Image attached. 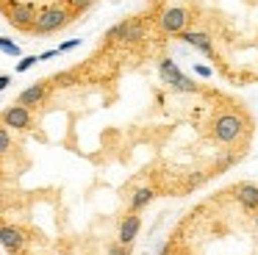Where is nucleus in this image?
Listing matches in <instances>:
<instances>
[{
	"label": "nucleus",
	"instance_id": "4",
	"mask_svg": "<svg viewBox=\"0 0 258 255\" xmlns=\"http://www.w3.org/2000/svg\"><path fill=\"white\" fill-rule=\"evenodd\" d=\"M36 17H39V11H36L34 3H20V0H12V3H6V20L12 22L14 28L34 31Z\"/></svg>",
	"mask_w": 258,
	"mask_h": 255
},
{
	"label": "nucleus",
	"instance_id": "8",
	"mask_svg": "<svg viewBox=\"0 0 258 255\" xmlns=\"http://www.w3.org/2000/svg\"><path fill=\"white\" fill-rule=\"evenodd\" d=\"M139 227H142V219L136 211H128L125 214V219L119 222V233H117V241L125 244V247H131V244L136 241V236H139Z\"/></svg>",
	"mask_w": 258,
	"mask_h": 255
},
{
	"label": "nucleus",
	"instance_id": "11",
	"mask_svg": "<svg viewBox=\"0 0 258 255\" xmlns=\"http://www.w3.org/2000/svg\"><path fill=\"white\" fill-rule=\"evenodd\" d=\"M0 241H3V247H6L9 252H20V249L25 247V233L20 230V227L3 225V230H0Z\"/></svg>",
	"mask_w": 258,
	"mask_h": 255
},
{
	"label": "nucleus",
	"instance_id": "16",
	"mask_svg": "<svg viewBox=\"0 0 258 255\" xmlns=\"http://www.w3.org/2000/svg\"><path fill=\"white\" fill-rule=\"evenodd\" d=\"M36 61H39V55H23V58H20V64L14 67V70H17V72H25V70H31Z\"/></svg>",
	"mask_w": 258,
	"mask_h": 255
},
{
	"label": "nucleus",
	"instance_id": "23",
	"mask_svg": "<svg viewBox=\"0 0 258 255\" xmlns=\"http://www.w3.org/2000/svg\"><path fill=\"white\" fill-rule=\"evenodd\" d=\"M255 227H258V216H255Z\"/></svg>",
	"mask_w": 258,
	"mask_h": 255
},
{
	"label": "nucleus",
	"instance_id": "22",
	"mask_svg": "<svg viewBox=\"0 0 258 255\" xmlns=\"http://www.w3.org/2000/svg\"><path fill=\"white\" fill-rule=\"evenodd\" d=\"M9 83H12V75H3V78H0V89H9Z\"/></svg>",
	"mask_w": 258,
	"mask_h": 255
},
{
	"label": "nucleus",
	"instance_id": "21",
	"mask_svg": "<svg viewBox=\"0 0 258 255\" xmlns=\"http://www.w3.org/2000/svg\"><path fill=\"white\" fill-rule=\"evenodd\" d=\"M195 72H197L200 78H211V75H214L211 67H203V64H197V67H195Z\"/></svg>",
	"mask_w": 258,
	"mask_h": 255
},
{
	"label": "nucleus",
	"instance_id": "20",
	"mask_svg": "<svg viewBox=\"0 0 258 255\" xmlns=\"http://www.w3.org/2000/svg\"><path fill=\"white\" fill-rule=\"evenodd\" d=\"M78 44H81V39H67V42H64V44H58V53H67V50H73V47H78Z\"/></svg>",
	"mask_w": 258,
	"mask_h": 255
},
{
	"label": "nucleus",
	"instance_id": "24",
	"mask_svg": "<svg viewBox=\"0 0 258 255\" xmlns=\"http://www.w3.org/2000/svg\"><path fill=\"white\" fill-rule=\"evenodd\" d=\"M6 3H12V0H6Z\"/></svg>",
	"mask_w": 258,
	"mask_h": 255
},
{
	"label": "nucleus",
	"instance_id": "5",
	"mask_svg": "<svg viewBox=\"0 0 258 255\" xmlns=\"http://www.w3.org/2000/svg\"><path fill=\"white\" fill-rule=\"evenodd\" d=\"M158 75H161V81L167 83L172 92H197V83L191 81V78H186L183 72L178 70V64L169 58H164L161 64H158Z\"/></svg>",
	"mask_w": 258,
	"mask_h": 255
},
{
	"label": "nucleus",
	"instance_id": "10",
	"mask_svg": "<svg viewBox=\"0 0 258 255\" xmlns=\"http://www.w3.org/2000/svg\"><path fill=\"white\" fill-rule=\"evenodd\" d=\"M45 97H47V81H39V83H31L28 89H23L20 97H17V103L31 108V105H39Z\"/></svg>",
	"mask_w": 258,
	"mask_h": 255
},
{
	"label": "nucleus",
	"instance_id": "3",
	"mask_svg": "<svg viewBox=\"0 0 258 255\" xmlns=\"http://www.w3.org/2000/svg\"><path fill=\"white\" fill-rule=\"evenodd\" d=\"M70 22V11L64 6H47V9L39 11L36 17V25H34V33L36 36H47V33H56L58 28H64Z\"/></svg>",
	"mask_w": 258,
	"mask_h": 255
},
{
	"label": "nucleus",
	"instance_id": "15",
	"mask_svg": "<svg viewBox=\"0 0 258 255\" xmlns=\"http://www.w3.org/2000/svg\"><path fill=\"white\" fill-rule=\"evenodd\" d=\"M12 150V136H9V128H0V153H9Z\"/></svg>",
	"mask_w": 258,
	"mask_h": 255
},
{
	"label": "nucleus",
	"instance_id": "12",
	"mask_svg": "<svg viewBox=\"0 0 258 255\" xmlns=\"http://www.w3.org/2000/svg\"><path fill=\"white\" fill-rule=\"evenodd\" d=\"M180 39H183L186 44H191L195 50H200V53L214 55V42H211L208 33H203V31H183V33H180Z\"/></svg>",
	"mask_w": 258,
	"mask_h": 255
},
{
	"label": "nucleus",
	"instance_id": "18",
	"mask_svg": "<svg viewBox=\"0 0 258 255\" xmlns=\"http://www.w3.org/2000/svg\"><path fill=\"white\" fill-rule=\"evenodd\" d=\"M233 164H236V155H230V153H228V155H222V158L217 161V172H225L228 166H233Z\"/></svg>",
	"mask_w": 258,
	"mask_h": 255
},
{
	"label": "nucleus",
	"instance_id": "1",
	"mask_svg": "<svg viewBox=\"0 0 258 255\" xmlns=\"http://www.w3.org/2000/svg\"><path fill=\"white\" fill-rule=\"evenodd\" d=\"M244 133V116L239 114H219L217 119L211 122V136L217 139L219 144H230Z\"/></svg>",
	"mask_w": 258,
	"mask_h": 255
},
{
	"label": "nucleus",
	"instance_id": "13",
	"mask_svg": "<svg viewBox=\"0 0 258 255\" xmlns=\"http://www.w3.org/2000/svg\"><path fill=\"white\" fill-rule=\"evenodd\" d=\"M153 197H156V188L139 186V188L134 192V197H131V211H136V214H139L142 208H147V205L153 203Z\"/></svg>",
	"mask_w": 258,
	"mask_h": 255
},
{
	"label": "nucleus",
	"instance_id": "19",
	"mask_svg": "<svg viewBox=\"0 0 258 255\" xmlns=\"http://www.w3.org/2000/svg\"><path fill=\"white\" fill-rule=\"evenodd\" d=\"M106 255H131V247H125V244H111V247H108V252Z\"/></svg>",
	"mask_w": 258,
	"mask_h": 255
},
{
	"label": "nucleus",
	"instance_id": "9",
	"mask_svg": "<svg viewBox=\"0 0 258 255\" xmlns=\"http://www.w3.org/2000/svg\"><path fill=\"white\" fill-rule=\"evenodd\" d=\"M233 194H236V203L244 211H258V186L255 183H239L233 188Z\"/></svg>",
	"mask_w": 258,
	"mask_h": 255
},
{
	"label": "nucleus",
	"instance_id": "2",
	"mask_svg": "<svg viewBox=\"0 0 258 255\" xmlns=\"http://www.w3.org/2000/svg\"><path fill=\"white\" fill-rule=\"evenodd\" d=\"M147 36V28L142 20H136V17H128V20L117 22V25H111L106 31V39L108 42H125V44H134V42H142V39Z\"/></svg>",
	"mask_w": 258,
	"mask_h": 255
},
{
	"label": "nucleus",
	"instance_id": "17",
	"mask_svg": "<svg viewBox=\"0 0 258 255\" xmlns=\"http://www.w3.org/2000/svg\"><path fill=\"white\" fill-rule=\"evenodd\" d=\"M67 3H70V9H73L75 14H81V11H86L95 0H67Z\"/></svg>",
	"mask_w": 258,
	"mask_h": 255
},
{
	"label": "nucleus",
	"instance_id": "14",
	"mask_svg": "<svg viewBox=\"0 0 258 255\" xmlns=\"http://www.w3.org/2000/svg\"><path fill=\"white\" fill-rule=\"evenodd\" d=\"M0 50H3V55H14V58L23 53V50H20V44L12 42L9 36H0Z\"/></svg>",
	"mask_w": 258,
	"mask_h": 255
},
{
	"label": "nucleus",
	"instance_id": "6",
	"mask_svg": "<svg viewBox=\"0 0 258 255\" xmlns=\"http://www.w3.org/2000/svg\"><path fill=\"white\" fill-rule=\"evenodd\" d=\"M158 25H161L164 33H175V36H180V33L186 31V25H189V11L180 9V6H172V9L161 11Z\"/></svg>",
	"mask_w": 258,
	"mask_h": 255
},
{
	"label": "nucleus",
	"instance_id": "7",
	"mask_svg": "<svg viewBox=\"0 0 258 255\" xmlns=\"http://www.w3.org/2000/svg\"><path fill=\"white\" fill-rule=\"evenodd\" d=\"M3 125L6 128H14V131H28L31 125H34V114H31L28 105H9L6 111H3Z\"/></svg>",
	"mask_w": 258,
	"mask_h": 255
}]
</instances>
